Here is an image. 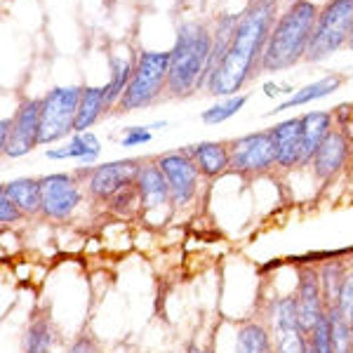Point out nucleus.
I'll return each mask as SVG.
<instances>
[{"label": "nucleus", "mask_w": 353, "mask_h": 353, "mask_svg": "<svg viewBox=\"0 0 353 353\" xmlns=\"http://www.w3.org/2000/svg\"><path fill=\"white\" fill-rule=\"evenodd\" d=\"M276 0L254 3L241 12V21L233 33L229 52L219 61V66L210 73L208 88L210 94L217 97H236L245 83H250L261 71V57H264L266 43L276 24Z\"/></svg>", "instance_id": "nucleus-1"}, {"label": "nucleus", "mask_w": 353, "mask_h": 353, "mask_svg": "<svg viewBox=\"0 0 353 353\" xmlns=\"http://www.w3.org/2000/svg\"><path fill=\"white\" fill-rule=\"evenodd\" d=\"M318 12H321V8L316 3L301 0V3L290 5L285 12L278 17L269 43H266L264 57H261V71H285V68H292L301 59H306V50H309L313 28H316Z\"/></svg>", "instance_id": "nucleus-2"}, {"label": "nucleus", "mask_w": 353, "mask_h": 353, "mask_svg": "<svg viewBox=\"0 0 353 353\" xmlns=\"http://www.w3.org/2000/svg\"><path fill=\"white\" fill-rule=\"evenodd\" d=\"M210 52H212V33L198 21H184L176 28L174 48L170 50L168 94L189 97L205 88Z\"/></svg>", "instance_id": "nucleus-3"}, {"label": "nucleus", "mask_w": 353, "mask_h": 353, "mask_svg": "<svg viewBox=\"0 0 353 353\" xmlns=\"http://www.w3.org/2000/svg\"><path fill=\"white\" fill-rule=\"evenodd\" d=\"M353 33V0H327L321 8L306 50V61L318 64L349 45Z\"/></svg>", "instance_id": "nucleus-4"}, {"label": "nucleus", "mask_w": 353, "mask_h": 353, "mask_svg": "<svg viewBox=\"0 0 353 353\" xmlns=\"http://www.w3.org/2000/svg\"><path fill=\"white\" fill-rule=\"evenodd\" d=\"M168 73L170 52H141L137 57L128 90L118 101V109L128 113L151 106L163 92H168Z\"/></svg>", "instance_id": "nucleus-5"}, {"label": "nucleus", "mask_w": 353, "mask_h": 353, "mask_svg": "<svg viewBox=\"0 0 353 353\" xmlns=\"http://www.w3.org/2000/svg\"><path fill=\"white\" fill-rule=\"evenodd\" d=\"M83 88L68 85V88H54L43 97L41 106V146H50L64 139L66 134L76 132V116L81 106Z\"/></svg>", "instance_id": "nucleus-6"}, {"label": "nucleus", "mask_w": 353, "mask_h": 353, "mask_svg": "<svg viewBox=\"0 0 353 353\" xmlns=\"http://www.w3.org/2000/svg\"><path fill=\"white\" fill-rule=\"evenodd\" d=\"M231 170L245 176H257L276 168V144L271 130L245 134L229 146Z\"/></svg>", "instance_id": "nucleus-7"}, {"label": "nucleus", "mask_w": 353, "mask_h": 353, "mask_svg": "<svg viewBox=\"0 0 353 353\" xmlns=\"http://www.w3.org/2000/svg\"><path fill=\"white\" fill-rule=\"evenodd\" d=\"M43 186V217L61 221L71 217L73 210L81 205L83 191L73 174H48L41 179Z\"/></svg>", "instance_id": "nucleus-8"}, {"label": "nucleus", "mask_w": 353, "mask_h": 353, "mask_svg": "<svg viewBox=\"0 0 353 353\" xmlns=\"http://www.w3.org/2000/svg\"><path fill=\"white\" fill-rule=\"evenodd\" d=\"M41 106L43 99H24L19 109L12 116V132L8 144L3 146V153L10 158H21L36 146H41Z\"/></svg>", "instance_id": "nucleus-9"}, {"label": "nucleus", "mask_w": 353, "mask_h": 353, "mask_svg": "<svg viewBox=\"0 0 353 353\" xmlns=\"http://www.w3.org/2000/svg\"><path fill=\"white\" fill-rule=\"evenodd\" d=\"M158 165L165 172V179L170 184L174 205H186L193 201L198 191V176L201 170L193 163V158L186 151H170L158 158Z\"/></svg>", "instance_id": "nucleus-10"}, {"label": "nucleus", "mask_w": 353, "mask_h": 353, "mask_svg": "<svg viewBox=\"0 0 353 353\" xmlns=\"http://www.w3.org/2000/svg\"><path fill=\"white\" fill-rule=\"evenodd\" d=\"M139 161H116L90 170L88 176V193L97 203H109L118 191L134 184L139 176Z\"/></svg>", "instance_id": "nucleus-11"}, {"label": "nucleus", "mask_w": 353, "mask_h": 353, "mask_svg": "<svg viewBox=\"0 0 353 353\" xmlns=\"http://www.w3.org/2000/svg\"><path fill=\"white\" fill-rule=\"evenodd\" d=\"M297 313H299V327L306 334L313 332V327L325 318V301H323V290H321V276L318 269L313 266H304L299 271V285H297Z\"/></svg>", "instance_id": "nucleus-12"}, {"label": "nucleus", "mask_w": 353, "mask_h": 353, "mask_svg": "<svg viewBox=\"0 0 353 353\" xmlns=\"http://www.w3.org/2000/svg\"><path fill=\"white\" fill-rule=\"evenodd\" d=\"M276 144V165L283 170H292L304 161V132L301 118H290L271 130Z\"/></svg>", "instance_id": "nucleus-13"}, {"label": "nucleus", "mask_w": 353, "mask_h": 353, "mask_svg": "<svg viewBox=\"0 0 353 353\" xmlns=\"http://www.w3.org/2000/svg\"><path fill=\"white\" fill-rule=\"evenodd\" d=\"M346 158H349V139L344 130L334 128L313 156V174L321 181H330L346 165Z\"/></svg>", "instance_id": "nucleus-14"}, {"label": "nucleus", "mask_w": 353, "mask_h": 353, "mask_svg": "<svg viewBox=\"0 0 353 353\" xmlns=\"http://www.w3.org/2000/svg\"><path fill=\"white\" fill-rule=\"evenodd\" d=\"M137 189L141 196V208L146 212L151 210H161L168 203H172V193H170V184L165 179V172L158 163L141 165L139 176H137Z\"/></svg>", "instance_id": "nucleus-15"}, {"label": "nucleus", "mask_w": 353, "mask_h": 353, "mask_svg": "<svg viewBox=\"0 0 353 353\" xmlns=\"http://www.w3.org/2000/svg\"><path fill=\"white\" fill-rule=\"evenodd\" d=\"M186 153L193 158L201 174L208 176V179L221 176L226 170H231V149L221 141H203V144L186 149Z\"/></svg>", "instance_id": "nucleus-16"}, {"label": "nucleus", "mask_w": 353, "mask_h": 353, "mask_svg": "<svg viewBox=\"0 0 353 353\" xmlns=\"http://www.w3.org/2000/svg\"><path fill=\"white\" fill-rule=\"evenodd\" d=\"M334 130V118L327 111H311L301 116V132H304V161L301 165H309L325 141V137Z\"/></svg>", "instance_id": "nucleus-17"}, {"label": "nucleus", "mask_w": 353, "mask_h": 353, "mask_svg": "<svg viewBox=\"0 0 353 353\" xmlns=\"http://www.w3.org/2000/svg\"><path fill=\"white\" fill-rule=\"evenodd\" d=\"M5 196L12 201L26 217H36L43 214V186L38 179H14L3 184Z\"/></svg>", "instance_id": "nucleus-18"}, {"label": "nucleus", "mask_w": 353, "mask_h": 353, "mask_svg": "<svg viewBox=\"0 0 353 353\" xmlns=\"http://www.w3.org/2000/svg\"><path fill=\"white\" fill-rule=\"evenodd\" d=\"M233 353H276L271 330L264 321H245L236 330V351Z\"/></svg>", "instance_id": "nucleus-19"}, {"label": "nucleus", "mask_w": 353, "mask_h": 353, "mask_svg": "<svg viewBox=\"0 0 353 353\" xmlns=\"http://www.w3.org/2000/svg\"><path fill=\"white\" fill-rule=\"evenodd\" d=\"M109 111V92L104 88H83L81 106L76 116V132H90V128L99 121L101 113Z\"/></svg>", "instance_id": "nucleus-20"}, {"label": "nucleus", "mask_w": 353, "mask_h": 353, "mask_svg": "<svg viewBox=\"0 0 353 353\" xmlns=\"http://www.w3.org/2000/svg\"><path fill=\"white\" fill-rule=\"evenodd\" d=\"M341 85H344V76H341V73H330V76L321 78V81H316V83L306 85V88L297 90V92L290 97L288 101H283L278 109H273L269 116H273V113H281V111H288V109H294V106L311 104V101H316V99H323V97L337 92Z\"/></svg>", "instance_id": "nucleus-21"}, {"label": "nucleus", "mask_w": 353, "mask_h": 353, "mask_svg": "<svg viewBox=\"0 0 353 353\" xmlns=\"http://www.w3.org/2000/svg\"><path fill=\"white\" fill-rule=\"evenodd\" d=\"M238 21H241V14H224L217 21V28H214V36H212V52H210L208 71H205V83H208L210 73H212L214 68L219 66V61L224 59V54L229 52V45L233 41Z\"/></svg>", "instance_id": "nucleus-22"}, {"label": "nucleus", "mask_w": 353, "mask_h": 353, "mask_svg": "<svg viewBox=\"0 0 353 353\" xmlns=\"http://www.w3.org/2000/svg\"><path fill=\"white\" fill-rule=\"evenodd\" d=\"M346 266L337 259H330L318 269V276H321V290H323V301H325V309H332L337 306L341 285H344L346 278Z\"/></svg>", "instance_id": "nucleus-23"}, {"label": "nucleus", "mask_w": 353, "mask_h": 353, "mask_svg": "<svg viewBox=\"0 0 353 353\" xmlns=\"http://www.w3.org/2000/svg\"><path fill=\"white\" fill-rule=\"evenodd\" d=\"M134 73V66L125 57H111V81L106 83V92H109V109L121 101L130 85V78Z\"/></svg>", "instance_id": "nucleus-24"}, {"label": "nucleus", "mask_w": 353, "mask_h": 353, "mask_svg": "<svg viewBox=\"0 0 353 353\" xmlns=\"http://www.w3.org/2000/svg\"><path fill=\"white\" fill-rule=\"evenodd\" d=\"M54 344V327L48 316H38L26 330V353H50Z\"/></svg>", "instance_id": "nucleus-25"}, {"label": "nucleus", "mask_w": 353, "mask_h": 353, "mask_svg": "<svg viewBox=\"0 0 353 353\" xmlns=\"http://www.w3.org/2000/svg\"><path fill=\"white\" fill-rule=\"evenodd\" d=\"M271 337L276 353H306L309 349V334L299 325L271 330Z\"/></svg>", "instance_id": "nucleus-26"}, {"label": "nucleus", "mask_w": 353, "mask_h": 353, "mask_svg": "<svg viewBox=\"0 0 353 353\" xmlns=\"http://www.w3.org/2000/svg\"><path fill=\"white\" fill-rule=\"evenodd\" d=\"M330 318V334H332V353H353V339H351V321L341 316L337 306L327 309Z\"/></svg>", "instance_id": "nucleus-27"}, {"label": "nucleus", "mask_w": 353, "mask_h": 353, "mask_svg": "<svg viewBox=\"0 0 353 353\" xmlns=\"http://www.w3.org/2000/svg\"><path fill=\"white\" fill-rule=\"evenodd\" d=\"M68 151H71V158L90 165L97 161L101 146H99V139H97L92 132H76L73 139L68 141Z\"/></svg>", "instance_id": "nucleus-28"}, {"label": "nucleus", "mask_w": 353, "mask_h": 353, "mask_svg": "<svg viewBox=\"0 0 353 353\" xmlns=\"http://www.w3.org/2000/svg\"><path fill=\"white\" fill-rule=\"evenodd\" d=\"M109 210L116 212L118 217H130V214H134L137 210H144L141 208V196H139V189H137V181L130 186H125V189H121L111 198Z\"/></svg>", "instance_id": "nucleus-29"}, {"label": "nucleus", "mask_w": 353, "mask_h": 353, "mask_svg": "<svg viewBox=\"0 0 353 353\" xmlns=\"http://www.w3.org/2000/svg\"><path fill=\"white\" fill-rule=\"evenodd\" d=\"M245 101H248V94H236V97H229V99L219 101V104H214L212 109L203 111V123L208 125H219L224 121H229L231 116H236L238 111L245 106Z\"/></svg>", "instance_id": "nucleus-30"}, {"label": "nucleus", "mask_w": 353, "mask_h": 353, "mask_svg": "<svg viewBox=\"0 0 353 353\" xmlns=\"http://www.w3.org/2000/svg\"><path fill=\"white\" fill-rule=\"evenodd\" d=\"M309 344L316 349V353H332V334H330L327 313H325V318L313 327V332L309 334Z\"/></svg>", "instance_id": "nucleus-31"}, {"label": "nucleus", "mask_w": 353, "mask_h": 353, "mask_svg": "<svg viewBox=\"0 0 353 353\" xmlns=\"http://www.w3.org/2000/svg\"><path fill=\"white\" fill-rule=\"evenodd\" d=\"M337 309L341 311V316H346L351 321L353 318V271L346 273L344 285H341L339 299H337Z\"/></svg>", "instance_id": "nucleus-32"}, {"label": "nucleus", "mask_w": 353, "mask_h": 353, "mask_svg": "<svg viewBox=\"0 0 353 353\" xmlns=\"http://www.w3.org/2000/svg\"><path fill=\"white\" fill-rule=\"evenodd\" d=\"M21 217H26V214L21 212V210L17 208V205L10 201L3 191H0V224H3V226L17 224V221H21Z\"/></svg>", "instance_id": "nucleus-33"}, {"label": "nucleus", "mask_w": 353, "mask_h": 353, "mask_svg": "<svg viewBox=\"0 0 353 353\" xmlns=\"http://www.w3.org/2000/svg\"><path fill=\"white\" fill-rule=\"evenodd\" d=\"M151 141V128H130L123 134V146H139Z\"/></svg>", "instance_id": "nucleus-34"}, {"label": "nucleus", "mask_w": 353, "mask_h": 353, "mask_svg": "<svg viewBox=\"0 0 353 353\" xmlns=\"http://www.w3.org/2000/svg\"><path fill=\"white\" fill-rule=\"evenodd\" d=\"M68 353H99V346H97V341L90 334H81L68 346Z\"/></svg>", "instance_id": "nucleus-35"}, {"label": "nucleus", "mask_w": 353, "mask_h": 353, "mask_svg": "<svg viewBox=\"0 0 353 353\" xmlns=\"http://www.w3.org/2000/svg\"><path fill=\"white\" fill-rule=\"evenodd\" d=\"M10 132H12V118H3V121H0V146L8 144Z\"/></svg>", "instance_id": "nucleus-36"}, {"label": "nucleus", "mask_w": 353, "mask_h": 353, "mask_svg": "<svg viewBox=\"0 0 353 353\" xmlns=\"http://www.w3.org/2000/svg\"><path fill=\"white\" fill-rule=\"evenodd\" d=\"M264 92H266V97H273V94H278V92H281V90H278L276 85H266V88H264Z\"/></svg>", "instance_id": "nucleus-37"}, {"label": "nucleus", "mask_w": 353, "mask_h": 353, "mask_svg": "<svg viewBox=\"0 0 353 353\" xmlns=\"http://www.w3.org/2000/svg\"><path fill=\"white\" fill-rule=\"evenodd\" d=\"M186 353H212L210 349H201V346H189V351Z\"/></svg>", "instance_id": "nucleus-38"}, {"label": "nucleus", "mask_w": 353, "mask_h": 353, "mask_svg": "<svg viewBox=\"0 0 353 353\" xmlns=\"http://www.w3.org/2000/svg\"><path fill=\"white\" fill-rule=\"evenodd\" d=\"M349 50L353 52V33H351V41H349Z\"/></svg>", "instance_id": "nucleus-39"}, {"label": "nucleus", "mask_w": 353, "mask_h": 353, "mask_svg": "<svg viewBox=\"0 0 353 353\" xmlns=\"http://www.w3.org/2000/svg\"><path fill=\"white\" fill-rule=\"evenodd\" d=\"M306 353H316V349H313V346L309 344V349H306Z\"/></svg>", "instance_id": "nucleus-40"}, {"label": "nucleus", "mask_w": 353, "mask_h": 353, "mask_svg": "<svg viewBox=\"0 0 353 353\" xmlns=\"http://www.w3.org/2000/svg\"><path fill=\"white\" fill-rule=\"evenodd\" d=\"M254 3H264V0H250V5H254Z\"/></svg>", "instance_id": "nucleus-41"}, {"label": "nucleus", "mask_w": 353, "mask_h": 353, "mask_svg": "<svg viewBox=\"0 0 353 353\" xmlns=\"http://www.w3.org/2000/svg\"><path fill=\"white\" fill-rule=\"evenodd\" d=\"M290 5H294V3H301V0H288Z\"/></svg>", "instance_id": "nucleus-42"}, {"label": "nucleus", "mask_w": 353, "mask_h": 353, "mask_svg": "<svg viewBox=\"0 0 353 353\" xmlns=\"http://www.w3.org/2000/svg\"><path fill=\"white\" fill-rule=\"evenodd\" d=\"M351 339H353V318H351Z\"/></svg>", "instance_id": "nucleus-43"}, {"label": "nucleus", "mask_w": 353, "mask_h": 353, "mask_svg": "<svg viewBox=\"0 0 353 353\" xmlns=\"http://www.w3.org/2000/svg\"><path fill=\"white\" fill-rule=\"evenodd\" d=\"M351 128H353V118H351Z\"/></svg>", "instance_id": "nucleus-44"}]
</instances>
